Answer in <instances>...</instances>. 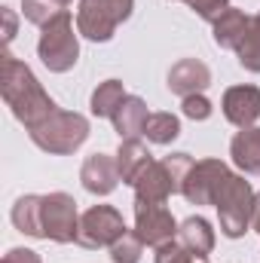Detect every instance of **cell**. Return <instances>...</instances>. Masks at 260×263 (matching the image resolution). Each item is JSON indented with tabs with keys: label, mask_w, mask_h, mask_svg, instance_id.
Masks as SVG:
<instances>
[{
	"label": "cell",
	"mask_w": 260,
	"mask_h": 263,
	"mask_svg": "<svg viewBox=\"0 0 260 263\" xmlns=\"http://www.w3.org/2000/svg\"><path fill=\"white\" fill-rule=\"evenodd\" d=\"M3 101L12 107L15 120L25 123V129L40 126L49 114L59 110V104L43 92V86L37 83V77L31 73V67L18 59H12L9 52L3 55Z\"/></svg>",
	"instance_id": "obj_1"
},
{
	"label": "cell",
	"mask_w": 260,
	"mask_h": 263,
	"mask_svg": "<svg viewBox=\"0 0 260 263\" xmlns=\"http://www.w3.org/2000/svg\"><path fill=\"white\" fill-rule=\"evenodd\" d=\"M220 214V230L224 236L230 239H239L245 236V230L254 223V211H257V196L251 190L248 181L236 178V175H227L214 193V202H211Z\"/></svg>",
	"instance_id": "obj_2"
},
{
	"label": "cell",
	"mask_w": 260,
	"mask_h": 263,
	"mask_svg": "<svg viewBox=\"0 0 260 263\" xmlns=\"http://www.w3.org/2000/svg\"><path fill=\"white\" fill-rule=\"evenodd\" d=\"M28 132H31V141H34L40 150L65 156V153H73V150L89 138V123H86V117L59 107V110L49 114L40 126H34V129H28Z\"/></svg>",
	"instance_id": "obj_3"
},
{
	"label": "cell",
	"mask_w": 260,
	"mask_h": 263,
	"mask_svg": "<svg viewBox=\"0 0 260 263\" xmlns=\"http://www.w3.org/2000/svg\"><path fill=\"white\" fill-rule=\"evenodd\" d=\"M37 52L43 59V65L55 73H65L77 65L80 59V43H77V34H73V18L70 12L55 15L52 22L43 25V34H40V43H37Z\"/></svg>",
	"instance_id": "obj_4"
},
{
	"label": "cell",
	"mask_w": 260,
	"mask_h": 263,
	"mask_svg": "<svg viewBox=\"0 0 260 263\" xmlns=\"http://www.w3.org/2000/svg\"><path fill=\"white\" fill-rule=\"evenodd\" d=\"M132 15V0H80L77 31L95 43L114 37V31Z\"/></svg>",
	"instance_id": "obj_5"
},
{
	"label": "cell",
	"mask_w": 260,
	"mask_h": 263,
	"mask_svg": "<svg viewBox=\"0 0 260 263\" xmlns=\"http://www.w3.org/2000/svg\"><path fill=\"white\" fill-rule=\"evenodd\" d=\"M126 220L117 208L110 205H95L80 217V230H77V242L83 248H110L114 242H120L126 236Z\"/></svg>",
	"instance_id": "obj_6"
},
{
	"label": "cell",
	"mask_w": 260,
	"mask_h": 263,
	"mask_svg": "<svg viewBox=\"0 0 260 263\" xmlns=\"http://www.w3.org/2000/svg\"><path fill=\"white\" fill-rule=\"evenodd\" d=\"M40 223H43V239L52 242H77V202L67 193H49L40 202Z\"/></svg>",
	"instance_id": "obj_7"
},
{
	"label": "cell",
	"mask_w": 260,
	"mask_h": 263,
	"mask_svg": "<svg viewBox=\"0 0 260 263\" xmlns=\"http://www.w3.org/2000/svg\"><path fill=\"white\" fill-rule=\"evenodd\" d=\"M135 236L144 245L159 248V245H165L178 236V223H175V217L165 205L135 202Z\"/></svg>",
	"instance_id": "obj_8"
},
{
	"label": "cell",
	"mask_w": 260,
	"mask_h": 263,
	"mask_svg": "<svg viewBox=\"0 0 260 263\" xmlns=\"http://www.w3.org/2000/svg\"><path fill=\"white\" fill-rule=\"evenodd\" d=\"M230 175V168L220 162V159H202V162H193L181 193L187 196V202L193 205H211L214 202V193L220 187V181Z\"/></svg>",
	"instance_id": "obj_9"
},
{
	"label": "cell",
	"mask_w": 260,
	"mask_h": 263,
	"mask_svg": "<svg viewBox=\"0 0 260 263\" xmlns=\"http://www.w3.org/2000/svg\"><path fill=\"white\" fill-rule=\"evenodd\" d=\"M80 181H83V187H86L89 193L107 196V193L117 190V184H120L123 178H120V165H117L114 156H107V153H92V156L83 162Z\"/></svg>",
	"instance_id": "obj_10"
},
{
	"label": "cell",
	"mask_w": 260,
	"mask_h": 263,
	"mask_svg": "<svg viewBox=\"0 0 260 263\" xmlns=\"http://www.w3.org/2000/svg\"><path fill=\"white\" fill-rule=\"evenodd\" d=\"M132 187H135V202H150V205H165V199L172 193H178V187H175V181H172V175H169L162 159L150 162L138 175V181Z\"/></svg>",
	"instance_id": "obj_11"
},
{
	"label": "cell",
	"mask_w": 260,
	"mask_h": 263,
	"mask_svg": "<svg viewBox=\"0 0 260 263\" xmlns=\"http://www.w3.org/2000/svg\"><path fill=\"white\" fill-rule=\"evenodd\" d=\"M224 117L239 129L254 126L260 117V89L257 86H233V89H227Z\"/></svg>",
	"instance_id": "obj_12"
},
{
	"label": "cell",
	"mask_w": 260,
	"mask_h": 263,
	"mask_svg": "<svg viewBox=\"0 0 260 263\" xmlns=\"http://www.w3.org/2000/svg\"><path fill=\"white\" fill-rule=\"evenodd\" d=\"M211 83V70L202 65L199 59H181L178 65L169 70V89L181 98L199 95L205 86Z\"/></svg>",
	"instance_id": "obj_13"
},
{
	"label": "cell",
	"mask_w": 260,
	"mask_h": 263,
	"mask_svg": "<svg viewBox=\"0 0 260 263\" xmlns=\"http://www.w3.org/2000/svg\"><path fill=\"white\" fill-rule=\"evenodd\" d=\"M211 25H214V40H217V46H224V49H239L242 40H245L248 31H251V18H248L242 9H233V6H227Z\"/></svg>",
	"instance_id": "obj_14"
},
{
	"label": "cell",
	"mask_w": 260,
	"mask_h": 263,
	"mask_svg": "<svg viewBox=\"0 0 260 263\" xmlns=\"http://www.w3.org/2000/svg\"><path fill=\"white\" fill-rule=\"evenodd\" d=\"M230 156L245 175H260V129L257 126H248V129H242L233 138Z\"/></svg>",
	"instance_id": "obj_15"
},
{
	"label": "cell",
	"mask_w": 260,
	"mask_h": 263,
	"mask_svg": "<svg viewBox=\"0 0 260 263\" xmlns=\"http://www.w3.org/2000/svg\"><path fill=\"white\" fill-rule=\"evenodd\" d=\"M178 242L196 254V257H208L211 254V248H214V230H211V223L205 220V217H187L184 223H181V230H178Z\"/></svg>",
	"instance_id": "obj_16"
},
{
	"label": "cell",
	"mask_w": 260,
	"mask_h": 263,
	"mask_svg": "<svg viewBox=\"0 0 260 263\" xmlns=\"http://www.w3.org/2000/svg\"><path fill=\"white\" fill-rule=\"evenodd\" d=\"M150 162H153V159H150V150H147L138 138H126V141L120 144L117 165H120V178H123L126 184H135L138 175H141Z\"/></svg>",
	"instance_id": "obj_17"
},
{
	"label": "cell",
	"mask_w": 260,
	"mask_h": 263,
	"mask_svg": "<svg viewBox=\"0 0 260 263\" xmlns=\"http://www.w3.org/2000/svg\"><path fill=\"white\" fill-rule=\"evenodd\" d=\"M147 104L141 101V98H135V95H126V101L117 107V114H114V129L120 132V138L126 141V138H135V135H141L144 126H147Z\"/></svg>",
	"instance_id": "obj_18"
},
{
	"label": "cell",
	"mask_w": 260,
	"mask_h": 263,
	"mask_svg": "<svg viewBox=\"0 0 260 263\" xmlns=\"http://www.w3.org/2000/svg\"><path fill=\"white\" fill-rule=\"evenodd\" d=\"M40 202H43V196H22L15 205H12V223H15V230H22V233H28V236L43 239Z\"/></svg>",
	"instance_id": "obj_19"
},
{
	"label": "cell",
	"mask_w": 260,
	"mask_h": 263,
	"mask_svg": "<svg viewBox=\"0 0 260 263\" xmlns=\"http://www.w3.org/2000/svg\"><path fill=\"white\" fill-rule=\"evenodd\" d=\"M123 101H126L123 83H120V80H104V83L92 92V114L114 120V114H117V107H120Z\"/></svg>",
	"instance_id": "obj_20"
},
{
	"label": "cell",
	"mask_w": 260,
	"mask_h": 263,
	"mask_svg": "<svg viewBox=\"0 0 260 263\" xmlns=\"http://www.w3.org/2000/svg\"><path fill=\"white\" fill-rule=\"evenodd\" d=\"M144 135L153 144H172L181 135V123H178L175 114H150L147 126H144Z\"/></svg>",
	"instance_id": "obj_21"
},
{
	"label": "cell",
	"mask_w": 260,
	"mask_h": 263,
	"mask_svg": "<svg viewBox=\"0 0 260 263\" xmlns=\"http://www.w3.org/2000/svg\"><path fill=\"white\" fill-rule=\"evenodd\" d=\"M236 52H239V65L245 70L260 73V12L251 18V31H248V37L242 40V46Z\"/></svg>",
	"instance_id": "obj_22"
},
{
	"label": "cell",
	"mask_w": 260,
	"mask_h": 263,
	"mask_svg": "<svg viewBox=\"0 0 260 263\" xmlns=\"http://www.w3.org/2000/svg\"><path fill=\"white\" fill-rule=\"evenodd\" d=\"M22 9H25V18L28 22H34V25H46V22H52L55 15H62L67 9H62L55 0H22Z\"/></svg>",
	"instance_id": "obj_23"
},
{
	"label": "cell",
	"mask_w": 260,
	"mask_h": 263,
	"mask_svg": "<svg viewBox=\"0 0 260 263\" xmlns=\"http://www.w3.org/2000/svg\"><path fill=\"white\" fill-rule=\"evenodd\" d=\"M141 248H144V242L135 233H126L120 242L110 245V257H114V263H138L141 260Z\"/></svg>",
	"instance_id": "obj_24"
},
{
	"label": "cell",
	"mask_w": 260,
	"mask_h": 263,
	"mask_svg": "<svg viewBox=\"0 0 260 263\" xmlns=\"http://www.w3.org/2000/svg\"><path fill=\"white\" fill-rule=\"evenodd\" d=\"M199 257L190 254L178 239H172V242H165V245H159L156 248V263H196Z\"/></svg>",
	"instance_id": "obj_25"
},
{
	"label": "cell",
	"mask_w": 260,
	"mask_h": 263,
	"mask_svg": "<svg viewBox=\"0 0 260 263\" xmlns=\"http://www.w3.org/2000/svg\"><path fill=\"white\" fill-rule=\"evenodd\" d=\"M184 117L190 120H208L211 117V101L199 92V95H187L184 98Z\"/></svg>",
	"instance_id": "obj_26"
},
{
	"label": "cell",
	"mask_w": 260,
	"mask_h": 263,
	"mask_svg": "<svg viewBox=\"0 0 260 263\" xmlns=\"http://www.w3.org/2000/svg\"><path fill=\"white\" fill-rule=\"evenodd\" d=\"M184 3H187L193 12H199L205 22H214V18H217V15L230 6L227 0H184Z\"/></svg>",
	"instance_id": "obj_27"
},
{
	"label": "cell",
	"mask_w": 260,
	"mask_h": 263,
	"mask_svg": "<svg viewBox=\"0 0 260 263\" xmlns=\"http://www.w3.org/2000/svg\"><path fill=\"white\" fill-rule=\"evenodd\" d=\"M3 263H40V257H37V251H28V248H12V251L3 257Z\"/></svg>",
	"instance_id": "obj_28"
},
{
	"label": "cell",
	"mask_w": 260,
	"mask_h": 263,
	"mask_svg": "<svg viewBox=\"0 0 260 263\" xmlns=\"http://www.w3.org/2000/svg\"><path fill=\"white\" fill-rule=\"evenodd\" d=\"M3 43H9L12 37H15V15H12V9H3Z\"/></svg>",
	"instance_id": "obj_29"
},
{
	"label": "cell",
	"mask_w": 260,
	"mask_h": 263,
	"mask_svg": "<svg viewBox=\"0 0 260 263\" xmlns=\"http://www.w3.org/2000/svg\"><path fill=\"white\" fill-rule=\"evenodd\" d=\"M254 230L260 233V199H257V211H254Z\"/></svg>",
	"instance_id": "obj_30"
},
{
	"label": "cell",
	"mask_w": 260,
	"mask_h": 263,
	"mask_svg": "<svg viewBox=\"0 0 260 263\" xmlns=\"http://www.w3.org/2000/svg\"><path fill=\"white\" fill-rule=\"evenodd\" d=\"M55 3H59V6H62V9H67V6H70V3H73V0H55Z\"/></svg>",
	"instance_id": "obj_31"
},
{
	"label": "cell",
	"mask_w": 260,
	"mask_h": 263,
	"mask_svg": "<svg viewBox=\"0 0 260 263\" xmlns=\"http://www.w3.org/2000/svg\"><path fill=\"white\" fill-rule=\"evenodd\" d=\"M196 263H205V260H202V257H199V260H196Z\"/></svg>",
	"instance_id": "obj_32"
}]
</instances>
